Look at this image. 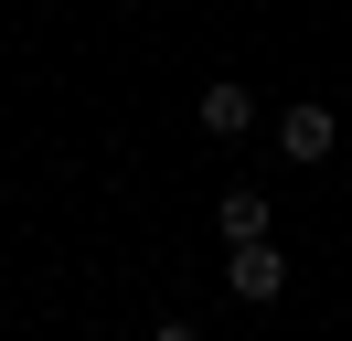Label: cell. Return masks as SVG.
I'll return each instance as SVG.
<instances>
[{
  "instance_id": "obj_3",
  "label": "cell",
  "mask_w": 352,
  "mask_h": 341,
  "mask_svg": "<svg viewBox=\"0 0 352 341\" xmlns=\"http://www.w3.org/2000/svg\"><path fill=\"white\" fill-rule=\"evenodd\" d=\"M192 118H203V139H245L256 128V85H203Z\"/></svg>"
},
{
  "instance_id": "obj_4",
  "label": "cell",
  "mask_w": 352,
  "mask_h": 341,
  "mask_svg": "<svg viewBox=\"0 0 352 341\" xmlns=\"http://www.w3.org/2000/svg\"><path fill=\"white\" fill-rule=\"evenodd\" d=\"M214 224H224V245H245V234H267V224H278V203H267L256 182H235V192L214 203Z\"/></svg>"
},
{
  "instance_id": "obj_2",
  "label": "cell",
  "mask_w": 352,
  "mask_h": 341,
  "mask_svg": "<svg viewBox=\"0 0 352 341\" xmlns=\"http://www.w3.org/2000/svg\"><path fill=\"white\" fill-rule=\"evenodd\" d=\"M331 139H342V118H331V107L320 96H299V107H278V149H288V160H331Z\"/></svg>"
},
{
  "instance_id": "obj_5",
  "label": "cell",
  "mask_w": 352,
  "mask_h": 341,
  "mask_svg": "<svg viewBox=\"0 0 352 341\" xmlns=\"http://www.w3.org/2000/svg\"><path fill=\"white\" fill-rule=\"evenodd\" d=\"M150 341H203V331H192V320H160V331H150Z\"/></svg>"
},
{
  "instance_id": "obj_1",
  "label": "cell",
  "mask_w": 352,
  "mask_h": 341,
  "mask_svg": "<svg viewBox=\"0 0 352 341\" xmlns=\"http://www.w3.org/2000/svg\"><path fill=\"white\" fill-rule=\"evenodd\" d=\"M224 288H235L245 309H267V298L288 288V256H278V234H245V245L224 256Z\"/></svg>"
}]
</instances>
